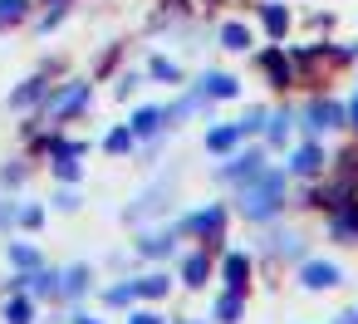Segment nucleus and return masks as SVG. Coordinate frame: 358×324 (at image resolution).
Returning a JSON list of instances; mask_svg holds the SVG:
<instances>
[{
	"mask_svg": "<svg viewBox=\"0 0 358 324\" xmlns=\"http://www.w3.org/2000/svg\"><path fill=\"white\" fill-rule=\"evenodd\" d=\"M285 133H289V118H275V123H270V138L285 143Z\"/></svg>",
	"mask_w": 358,
	"mask_h": 324,
	"instance_id": "obj_32",
	"label": "nucleus"
},
{
	"mask_svg": "<svg viewBox=\"0 0 358 324\" xmlns=\"http://www.w3.org/2000/svg\"><path fill=\"white\" fill-rule=\"evenodd\" d=\"M133 295H138V285H113V290H108L103 300H108V304H128Z\"/></svg>",
	"mask_w": 358,
	"mask_h": 324,
	"instance_id": "obj_25",
	"label": "nucleus"
},
{
	"mask_svg": "<svg viewBox=\"0 0 358 324\" xmlns=\"http://www.w3.org/2000/svg\"><path fill=\"white\" fill-rule=\"evenodd\" d=\"M89 104V84H69V89H59L55 99H50V118H69V113H79Z\"/></svg>",
	"mask_w": 358,
	"mask_h": 324,
	"instance_id": "obj_2",
	"label": "nucleus"
},
{
	"mask_svg": "<svg viewBox=\"0 0 358 324\" xmlns=\"http://www.w3.org/2000/svg\"><path fill=\"white\" fill-rule=\"evenodd\" d=\"M10 265H20V270H35V265H40V251H35L30 241H15V246H10Z\"/></svg>",
	"mask_w": 358,
	"mask_h": 324,
	"instance_id": "obj_8",
	"label": "nucleus"
},
{
	"mask_svg": "<svg viewBox=\"0 0 358 324\" xmlns=\"http://www.w3.org/2000/svg\"><path fill=\"white\" fill-rule=\"evenodd\" d=\"M55 177H59V182H79V157H69V153L55 157Z\"/></svg>",
	"mask_w": 358,
	"mask_h": 324,
	"instance_id": "obj_17",
	"label": "nucleus"
},
{
	"mask_svg": "<svg viewBox=\"0 0 358 324\" xmlns=\"http://www.w3.org/2000/svg\"><path fill=\"white\" fill-rule=\"evenodd\" d=\"M143 251H148V255H162V251H172V236H148Z\"/></svg>",
	"mask_w": 358,
	"mask_h": 324,
	"instance_id": "obj_27",
	"label": "nucleus"
},
{
	"mask_svg": "<svg viewBox=\"0 0 358 324\" xmlns=\"http://www.w3.org/2000/svg\"><path fill=\"white\" fill-rule=\"evenodd\" d=\"M201 84H206L211 99H231V94H236V79H231V74H211V79H201Z\"/></svg>",
	"mask_w": 358,
	"mask_h": 324,
	"instance_id": "obj_12",
	"label": "nucleus"
},
{
	"mask_svg": "<svg viewBox=\"0 0 358 324\" xmlns=\"http://www.w3.org/2000/svg\"><path fill=\"white\" fill-rule=\"evenodd\" d=\"M334 123H338V108L334 104H314L309 108V128H334Z\"/></svg>",
	"mask_w": 358,
	"mask_h": 324,
	"instance_id": "obj_13",
	"label": "nucleus"
},
{
	"mask_svg": "<svg viewBox=\"0 0 358 324\" xmlns=\"http://www.w3.org/2000/svg\"><path fill=\"white\" fill-rule=\"evenodd\" d=\"M304 285H309V290H329V285H338V265H329V260H309V265H304Z\"/></svg>",
	"mask_w": 358,
	"mask_h": 324,
	"instance_id": "obj_5",
	"label": "nucleus"
},
{
	"mask_svg": "<svg viewBox=\"0 0 358 324\" xmlns=\"http://www.w3.org/2000/svg\"><path fill=\"white\" fill-rule=\"evenodd\" d=\"M236 138H241V128H216V133L206 138V148H211V153H226V148H231Z\"/></svg>",
	"mask_w": 358,
	"mask_h": 324,
	"instance_id": "obj_16",
	"label": "nucleus"
},
{
	"mask_svg": "<svg viewBox=\"0 0 358 324\" xmlns=\"http://www.w3.org/2000/svg\"><path fill=\"white\" fill-rule=\"evenodd\" d=\"M192 231H201V236L211 231V236H216V231H221V211H201V216H192Z\"/></svg>",
	"mask_w": 358,
	"mask_h": 324,
	"instance_id": "obj_20",
	"label": "nucleus"
},
{
	"mask_svg": "<svg viewBox=\"0 0 358 324\" xmlns=\"http://www.w3.org/2000/svg\"><path fill=\"white\" fill-rule=\"evenodd\" d=\"M152 74H157V79H177V64H167V59H152Z\"/></svg>",
	"mask_w": 358,
	"mask_h": 324,
	"instance_id": "obj_31",
	"label": "nucleus"
},
{
	"mask_svg": "<svg viewBox=\"0 0 358 324\" xmlns=\"http://www.w3.org/2000/svg\"><path fill=\"white\" fill-rule=\"evenodd\" d=\"M216 314H221V319H236V314H241V300H236V295H221Z\"/></svg>",
	"mask_w": 358,
	"mask_h": 324,
	"instance_id": "obj_28",
	"label": "nucleus"
},
{
	"mask_svg": "<svg viewBox=\"0 0 358 324\" xmlns=\"http://www.w3.org/2000/svg\"><path fill=\"white\" fill-rule=\"evenodd\" d=\"M226 177H245V182H250V177H260V153H245V157H236V162L226 167Z\"/></svg>",
	"mask_w": 358,
	"mask_h": 324,
	"instance_id": "obj_7",
	"label": "nucleus"
},
{
	"mask_svg": "<svg viewBox=\"0 0 358 324\" xmlns=\"http://www.w3.org/2000/svg\"><path fill=\"white\" fill-rule=\"evenodd\" d=\"M138 295H148V300L167 295V275H143V280H138Z\"/></svg>",
	"mask_w": 358,
	"mask_h": 324,
	"instance_id": "obj_18",
	"label": "nucleus"
},
{
	"mask_svg": "<svg viewBox=\"0 0 358 324\" xmlns=\"http://www.w3.org/2000/svg\"><path fill=\"white\" fill-rule=\"evenodd\" d=\"M294 172H319V148H299L294 153Z\"/></svg>",
	"mask_w": 358,
	"mask_h": 324,
	"instance_id": "obj_19",
	"label": "nucleus"
},
{
	"mask_svg": "<svg viewBox=\"0 0 358 324\" xmlns=\"http://www.w3.org/2000/svg\"><path fill=\"white\" fill-rule=\"evenodd\" d=\"M221 45H226V50H245V45H250V30H245V25H226V30H221Z\"/></svg>",
	"mask_w": 358,
	"mask_h": 324,
	"instance_id": "obj_14",
	"label": "nucleus"
},
{
	"mask_svg": "<svg viewBox=\"0 0 358 324\" xmlns=\"http://www.w3.org/2000/svg\"><path fill=\"white\" fill-rule=\"evenodd\" d=\"M30 15V0H0V25H20Z\"/></svg>",
	"mask_w": 358,
	"mask_h": 324,
	"instance_id": "obj_10",
	"label": "nucleus"
},
{
	"mask_svg": "<svg viewBox=\"0 0 358 324\" xmlns=\"http://www.w3.org/2000/svg\"><path fill=\"white\" fill-rule=\"evenodd\" d=\"M108 153H128L133 148V128H118V133H108V143H103Z\"/></svg>",
	"mask_w": 358,
	"mask_h": 324,
	"instance_id": "obj_23",
	"label": "nucleus"
},
{
	"mask_svg": "<svg viewBox=\"0 0 358 324\" xmlns=\"http://www.w3.org/2000/svg\"><path fill=\"white\" fill-rule=\"evenodd\" d=\"M280 197H285V177L270 172V177H260L255 187L241 192V206H245V216H270V211L280 206Z\"/></svg>",
	"mask_w": 358,
	"mask_h": 324,
	"instance_id": "obj_1",
	"label": "nucleus"
},
{
	"mask_svg": "<svg viewBox=\"0 0 358 324\" xmlns=\"http://www.w3.org/2000/svg\"><path fill=\"white\" fill-rule=\"evenodd\" d=\"M10 221H15V206H10V202H0V226H10Z\"/></svg>",
	"mask_w": 358,
	"mask_h": 324,
	"instance_id": "obj_34",
	"label": "nucleus"
},
{
	"mask_svg": "<svg viewBox=\"0 0 358 324\" xmlns=\"http://www.w3.org/2000/svg\"><path fill=\"white\" fill-rule=\"evenodd\" d=\"M182 275H187V285H206V255H187Z\"/></svg>",
	"mask_w": 358,
	"mask_h": 324,
	"instance_id": "obj_15",
	"label": "nucleus"
},
{
	"mask_svg": "<svg viewBox=\"0 0 358 324\" xmlns=\"http://www.w3.org/2000/svg\"><path fill=\"white\" fill-rule=\"evenodd\" d=\"M338 324H358V314H353V309H348V314H338Z\"/></svg>",
	"mask_w": 358,
	"mask_h": 324,
	"instance_id": "obj_36",
	"label": "nucleus"
},
{
	"mask_svg": "<svg viewBox=\"0 0 358 324\" xmlns=\"http://www.w3.org/2000/svg\"><path fill=\"white\" fill-rule=\"evenodd\" d=\"M0 314H6V324H35V295H10Z\"/></svg>",
	"mask_w": 358,
	"mask_h": 324,
	"instance_id": "obj_4",
	"label": "nucleus"
},
{
	"mask_svg": "<svg viewBox=\"0 0 358 324\" xmlns=\"http://www.w3.org/2000/svg\"><path fill=\"white\" fill-rule=\"evenodd\" d=\"M245 275H250V260H245V255H226V285H231V290H241V285H245Z\"/></svg>",
	"mask_w": 358,
	"mask_h": 324,
	"instance_id": "obj_9",
	"label": "nucleus"
},
{
	"mask_svg": "<svg viewBox=\"0 0 358 324\" xmlns=\"http://www.w3.org/2000/svg\"><path fill=\"white\" fill-rule=\"evenodd\" d=\"M265 69H270V79H275V84H289V64H285L280 55H265Z\"/></svg>",
	"mask_w": 358,
	"mask_h": 324,
	"instance_id": "obj_22",
	"label": "nucleus"
},
{
	"mask_svg": "<svg viewBox=\"0 0 358 324\" xmlns=\"http://www.w3.org/2000/svg\"><path fill=\"white\" fill-rule=\"evenodd\" d=\"M79 324H94V319H89V314H79Z\"/></svg>",
	"mask_w": 358,
	"mask_h": 324,
	"instance_id": "obj_38",
	"label": "nucleus"
},
{
	"mask_svg": "<svg viewBox=\"0 0 358 324\" xmlns=\"http://www.w3.org/2000/svg\"><path fill=\"white\" fill-rule=\"evenodd\" d=\"M167 6H177V0H167Z\"/></svg>",
	"mask_w": 358,
	"mask_h": 324,
	"instance_id": "obj_39",
	"label": "nucleus"
},
{
	"mask_svg": "<svg viewBox=\"0 0 358 324\" xmlns=\"http://www.w3.org/2000/svg\"><path fill=\"white\" fill-rule=\"evenodd\" d=\"M260 123H265V113H260V108H255V113H245V118H241V123H236V128H241V133H255V128H260Z\"/></svg>",
	"mask_w": 358,
	"mask_h": 324,
	"instance_id": "obj_30",
	"label": "nucleus"
},
{
	"mask_svg": "<svg viewBox=\"0 0 358 324\" xmlns=\"http://www.w3.org/2000/svg\"><path fill=\"white\" fill-rule=\"evenodd\" d=\"M20 182H25V167H20V162L0 172V187H20Z\"/></svg>",
	"mask_w": 358,
	"mask_h": 324,
	"instance_id": "obj_29",
	"label": "nucleus"
},
{
	"mask_svg": "<svg viewBox=\"0 0 358 324\" xmlns=\"http://www.w3.org/2000/svg\"><path fill=\"white\" fill-rule=\"evenodd\" d=\"M353 123H358V99H353Z\"/></svg>",
	"mask_w": 358,
	"mask_h": 324,
	"instance_id": "obj_37",
	"label": "nucleus"
},
{
	"mask_svg": "<svg viewBox=\"0 0 358 324\" xmlns=\"http://www.w3.org/2000/svg\"><path fill=\"white\" fill-rule=\"evenodd\" d=\"M133 324H162L157 314H133Z\"/></svg>",
	"mask_w": 358,
	"mask_h": 324,
	"instance_id": "obj_35",
	"label": "nucleus"
},
{
	"mask_svg": "<svg viewBox=\"0 0 358 324\" xmlns=\"http://www.w3.org/2000/svg\"><path fill=\"white\" fill-rule=\"evenodd\" d=\"M45 94H50V84H45V79L35 74V79H25V84H20V89L10 94V108H15V113H20V108H35V104H40Z\"/></svg>",
	"mask_w": 358,
	"mask_h": 324,
	"instance_id": "obj_3",
	"label": "nucleus"
},
{
	"mask_svg": "<svg viewBox=\"0 0 358 324\" xmlns=\"http://www.w3.org/2000/svg\"><path fill=\"white\" fill-rule=\"evenodd\" d=\"M89 290V265H69L59 275V295H84Z\"/></svg>",
	"mask_w": 358,
	"mask_h": 324,
	"instance_id": "obj_6",
	"label": "nucleus"
},
{
	"mask_svg": "<svg viewBox=\"0 0 358 324\" xmlns=\"http://www.w3.org/2000/svg\"><path fill=\"white\" fill-rule=\"evenodd\" d=\"M162 128V113L157 108H143L138 118H133V138H148V133H157Z\"/></svg>",
	"mask_w": 358,
	"mask_h": 324,
	"instance_id": "obj_11",
	"label": "nucleus"
},
{
	"mask_svg": "<svg viewBox=\"0 0 358 324\" xmlns=\"http://www.w3.org/2000/svg\"><path fill=\"white\" fill-rule=\"evenodd\" d=\"M334 231H338V236H353V231H358V206H353V211H343V216L334 221Z\"/></svg>",
	"mask_w": 358,
	"mask_h": 324,
	"instance_id": "obj_26",
	"label": "nucleus"
},
{
	"mask_svg": "<svg viewBox=\"0 0 358 324\" xmlns=\"http://www.w3.org/2000/svg\"><path fill=\"white\" fill-rule=\"evenodd\" d=\"M265 25H270V35H285V25H289V15H285L280 6H265Z\"/></svg>",
	"mask_w": 358,
	"mask_h": 324,
	"instance_id": "obj_21",
	"label": "nucleus"
},
{
	"mask_svg": "<svg viewBox=\"0 0 358 324\" xmlns=\"http://www.w3.org/2000/svg\"><path fill=\"white\" fill-rule=\"evenodd\" d=\"M15 221H20V226H45V206H20Z\"/></svg>",
	"mask_w": 358,
	"mask_h": 324,
	"instance_id": "obj_24",
	"label": "nucleus"
},
{
	"mask_svg": "<svg viewBox=\"0 0 358 324\" xmlns=\"http://www.w3.org/2000/svg\"><path fill=\"white\" fill-rule=\"evenodd\" d=\"M55 206H64V211H74V206H79V192H59V197H55Z\"/></svg>",
	"mask_w": 358,
	"mask_h": 324,
	"instance_id": "obj_33",
	"label": "nucleus"
}]
</instances>
